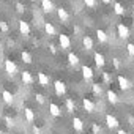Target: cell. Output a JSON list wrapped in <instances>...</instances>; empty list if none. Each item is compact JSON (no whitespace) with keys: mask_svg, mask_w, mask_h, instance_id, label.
I'll return each mask as SVG.
<instances>
[{"mask_svg":"<svg viewBox=\"0 0 134 134\" xmlns=\"http://www.w3.org/2000/svg\"><path fill=\"white\" fill-rule=\"evenodd\" d=\"M5 70H7V73H8V74L14 76V74L18 73V66H16V63H14L13 60L7 58V60H5Z\"/></svg>","mask_w":134,"mask_h":134,"instance_id":"obj_1","label":"cell"},{"mask_svg":"<svg viewBox=\"0 0 134 134\" xmlns=\"http://www.w3.org/2000/svg\"><path fill=\"white\" fill-rule=\"evenodd\" d=\"M58 43H60V47L62 49H70L71 47V40H70V36L68 35H60L58 36Z\"/></svg>","mask_w":134,"mask_h":134,"instance_id":"obj_2","label":"cell"},{"mask_svg":"<svg viewBox=\"0 0 134 134\" xmlns=\"http://www.w3.org/2000/svg\"><path fill=\"white\" fill-rule=\"evenodd\" d=\"M54 90H55V93H57L58 96L65 95V93H66V85H65V82L55 81V82H54Z\"/></svg>","mask_w":134,"mask_h":134,"instance_id":"obj_3","label":"cell"},{"mask_svg":"<svg viewBox=\"0 0 134 134\" xmlns=\"http://www.w3.org/2000/svg\"><path fill=\"white\" fill-rule=\"evenodd\" d=\"M117 32H118V36L123 38V40H126V38L129 36V29H128L125 24H118V25H117Z\"/></svg>","mask_w":134,"mask_h":134,"instance_id":"obj_4","label":"cell"},{"mask_svg":"<svg viewBox=\"0 0 134 134\" xmlns=\"http://www.w3.org/2000/svg\"><path fill=\"white\" fill-rule=\"evenodd\" d=\"M82 104H84V109H85L88 114H93V112L96 110L95 103H93L92 99H88V98H84V99H82Z\"/></svg>","mask_w":134,"mask_h":134,"instance_id":"obj_5","label":"cell"},{"mask_svg":"<svg viewBox=\"0 0 134 134\" xmlns=\"http://www.w3.org/2000/svg\"><path fill=\"white\" fill-rule=\"evenodd\" d=\"M106 123H107V128H110V129L118 128V120H117L114 115H110V114L106 115Z\"/></svg>","mask_w":134,"mask_h":134,"instance_id":"obj_6","label":"cell"},{"mask_svg":"<svg viewBox=\"0 0 134 134\" xmlns=\"http://www.w3.org/2000/svg\"><path fill=\"white\" fill-rule=\"evenodd\" d=\"M41 10L44 13H52L54 11V3L52 0H41Z\"/></svg>","mask_w":134,"mask_h":134,"instance_id":"obj_7","label":"cell"},{"mask_svg":"<svg viewBox=\"0 0 134 134\" xmlns=\"http://www.w3.org/2000/svg\"><path fill=\"white\" fill-rule=\"evenodd\" d=\"M21 79H22V82H24L25 85H32V84L35 82L33 76H32L29 71H22V73H21Z\"/></svg>","mask_w":134,"mask_h":134,"instance_id":"obj_8","label":"cell"},{"mask_svg":"<svg viewBox=\"0 0 134 134\" xmlns=\"http://www.w3.org/2000/svg\"><path fill=\"white\" fill-rule=\"evenodd\" d=\"M57 16H58V19H60L62 22H68V21H70V13L66 11L65 8H58V10H57Z\"/></svg>","mask_w":134,"mask_h":134,"instance_id":"obj_9","label":"cell"},{"mask_svg":"<svg viewBox=\"0 0 134 134\" xmlns=\"http://www.w3.org/2000/svg\"><path fill=\"white\" fill-rule=\"evenodd\" d=\"M118 85H120L121 90H129L131 88V82L125 76H118Z\"/></svg>","mask_w":134,"mask_h":134,"instance_id":"obj_10","label":"cell"},{"mask_svg":"<svg viewBox=\"0 0 134 134\" xmlns=\"http://www.w3.org/2000/svg\"><path fill=\"white\" fill-rule=\"evenodd\" d=\"M93 60H95V63H96V66H98V68H103V66H104V63H106V60H104V55H103V54H99V52H95V55H93Z\"/></svg>","mask_w":134,"mask_h":134,"instance_id":"obj_11","label":"cell"},{"mask_svg":"<svg viewBox=\"0 0 134 134\" xmlns=\"http://www.w3.org/2000/svg\"><path fill=\"white\" fill-rule=\"evenodd\" d=\"M19 32L22 35H30V25L25 21H19Z\"/></svg>","mask_w":134,"mask_h":134,"instance_id":"obj_12","label":"cell"},{"mask_svg":"<svg viewBox=\"0 0 134 134\" xmlns=\"http://www.w3.org/2000/svg\"><path fill=\"white\" fill-rule=\"evenodd\" d=\"M82 76L85 81H92L93 77V70L90 68V66H82Z\"/></svg>","mask_w":134,"mask_h":134,"instance_id":"obj_13","label":"cell"},{"mask_svg":"<svg viewBox=\"0 0 134 134\" xmlns=\"http://www.w3.org/2000/svg\"><path fill=\"white\" fill-rule=\"evenodd\" d=\"M2 98H3V101H5L7 104H13V103H14V96H13L11 92H8V90H3V92H2Z\"/></svg>","mask_w":134,"mask_h":134,"instance_id":"obj_14","label":"cell"},{"mask_svg":"<svg viewBox=\"0 0 134 134\" xmlns=\"http://www.w3.org/2000/svg\"><path fill=\"white\" fill-rule=\"evenodd\" d=\"M82 44H84V47L87 49V51H90V49H93V40L88 36V35H85L84 38H82Z\"/></svg>","mask_w":134,"mask_h":134,"instance_id":"obj_15","label":"cell"},{"mask_svg":"<svg viewBox=\"0 0 134 134\" xmlns=\"http://www.w3.org/2000/svg\"><path fill=\"white\" fill-rule=\"evenodd\" d=\"M106 96H107L109 103H112V104H117V103H118V96H117V93H115V92L107 90V92H106Z\"/></svg>","mask_w":134,"mask_h":134,"instance_id":"obj_16","label":"cell"},{"mask_svg":"<svg viewBox=\"0 0 134 134\" xmlns=\"http://www.w3.org/2000/svg\"><path fill=\"white\" fill-rule=\"evenodd\" d=\"M49 112H51L52 117H60V107L55 103H51L49 104Z\"/></svg>","mask_w":134,"mask_h":134,"instance_id":"obj_17","label":"cell"},{"mask_svg":"<svg viewBox=\"0 0 134 134\" xmlns=\"http://www.w3.org/2000/svg\"><path fill=\"white\" fill-rule=\"evenodd\" d=\"M73 128H74L76 131H79V132H81V131L84 129V121H82L81 118L74 117V118H73Z\"/></svg>","mask_w":134,"mask_h":134,"instance_id":"obj_18","label":"cell"},{"mask_svg":"<svg viewBox=\"0 0 134 134\" xmlns=\"http://www.w3.org/2000/svg\"><path fill=\"white\" fill-rule=\"evenodd\" d=\"M38 82H40V85H43V87L49 85V77H47V74H44V73H38Z\"/></svg>","mask_w":134,"mask_h":134,"instance_id":"obj_19","label":"cell"},{"mask_svg":"<svg viewBox=\"0 0 134 134\" xmlns=\"http://www.w3.org/2000/svg\"><path fill=\"white\" fill-rule=\"evenodd\" d=\"M44 30H46V33H47L49 36L55 35V27H54L51 22H44Z\"/></svg>","mask_w":134,"mask_h":134,"instance_id":"obj_20","label":"cell"},{"mask_svg":"<svg viewBox=\"0 0 134 134\" xmlns=\"http://www.w3.org/2000/svg\"><path fill=\"white\" fill-rule=\"evenodd\" d=\"M68 62H70V65H73V66H76V65H79V57H77L76 54H73V52H70V54H68Z\"/></svg>","mask_w":134,"mask_h":134,"instance_id":"obj_21","label":"cell"},{"mask_svg":"<svg viewBox=\"0 0 134 134\" xmlns=\"http://www.w3.org/2000/svg\"><path fill=\"white\" fill-rule=\"evenodd\" d=\"M24 115H25V120H27V121H30V123L35 120V114H33V110H32V109H29V107L24 110Z\"/></svg>","mask_w":134,"mask_h":134,"instance_id":"obj_22","label":"cell"},{"mask_svg":"<svg viewBox=\"0 0 134 134\" xmlns=\"http://www.w3.org/2000/svg\"><path fill=\"white\" fill-rule=\"evenodd\" d=\"M96 36H98L99 43H107V33H106L104 30H98V32H96Z\"/></svg>","mask_w":134,"mask_h":134,"instance_id":"obj_23","label":"cell"},{"mask_svg":"<svg viewBox=\"0 0 134 134\" xmlns=\"http://www.w3.org/2000/svg\"><path fill=\"white\" fill-rule=\"evenodd\" d=\"M66 109H68V112H74V109H76V104L71 98H66Z\"/></svg>","mask_w":134,"mask_h":134,"instance_id":"obj_24","label":"cell"},{"mask_svg":"<svg viewBox=\"0 0 134 134\" xmlns=\"http://www.w3.org/2000/svg\"><path fill=\"white\" fill-rule=\"evenodd\" d=\"M21 57H22V62H24V63H32V55H30L27 51H24V52L21 54Z\"/></svg>","mask_w":134,"mask_h":134,"instance_id":"obj_25","label":"cell"},{"mask_svg":"<svg viewBox=\"0 0 134 134\" xmlns=\"http://www.w3.org/2000/svg\"><path fill=\"white\" fill-rule=\"evenodd\" d=\"M92 90H93V93H95L96 96H101V93H103V88H101L99 84H93V85H92Z\"/></svg>","mask_w":134,"mask_h":134,"instance_id":"obj_26","label":"cell"},{"mask_svg":"<svg viewBox=\"0 0 134 134\" xmlns=\"http://www.w3.org/2000/svg\"><path fill=\"white\" fill-rule=\"evenodd\" d=\"M114 10H115V13H117V14H123V13H125V10H123L121 3H115V5H114Z\"/></svg>","mask_w":134,"mask_h":134,"instance_id":"obj_27","label":"cell"},{"mask_svg":"<svg viewBox=\"0 0 134 134\" xmlns=\"http://www.w3.org/2000/svg\"><path fill=\"white\" fill-rule=\"evenodd\" d=\"M84 3H85L88 8H95V7H96V0H84Z\"/></svg>","mask_w":134,"mask_h":134,"instance_id":"obj_28","label":"cell"},{"mask_svg":"<svg viewBox=\"0 0 134 134\" xmlns=\"http://www.w3.org/2000/svg\"><path fill=\"white\" fill-rule=\"evenodd\" d=\"M16 11H18V13H24V11H25V7H24L21 2H18V3H16Z\"/></svg>","mask_w":134,"mask_h":134,"instance_id":"obj_29","label":"cell"},{"mask_svg":"<svg viewBox=\"0 0 134 134\" xmlns=\"http://www.w3.org/2000/svg\"><path fill=\"white\" fill-rule=\"evenodd\" d=\"M126 49H128V54H129L131 57H134V44H132V43H129V44L126 46Z\"/></svg>","mask_w":134,"mask_h":134,"instance_id":"obj_30","label":"cell"},{"mask_svg":"<svg viewBox=\"0 0 134 134\" xmlns=\"http://www.w3.org/2000/svg\"><path fill=\"white\" fill-rule=\"evenodd\" d=\"M5 123H7L8 128H13V126H14V121H13V118H10V117H5Z\"/></svg>","mask_w":134,"mask_h":134,"instance_id":"obj_31","label":"cell"},{"mask_svg":"<svg viewBox=\"0 0 134 134\" xmlns=\"http://www.w3.org/2000/svg\"><path fill=\"white\" fill-rule=\"evenodd\" d=\"M0 29H2V32H5V33H7V32L10 30V27H8V24H7V22H3V21H2V22H0Z\"/></svg>","mask_w":134,"mask_h":134,"instance_id":"obj_32","label":"cell"},{"mask_svg":"<svg viewBox=\"0 0 134 134\" xmlns=\"http://www.w3.org/2000/svg\"><path fill=\"white\" fill-rule=\"evenodd\" d=\"M36 101H38V103H40V104H43V103H44V96H43V95H40V93H38V95H36Z\"/></svg>","mask_w":134,"mask_h":134,"instance_id":"obj_33","label":"cell"},{"mask_svg":"<svg viewBox=\"0 0 134 134\" xmlns=\"http://www.w3.org/2000/svg\"><path fill=\"white\" fill-rule=\"evenodd\" d=\"M33 134H43V131L38 126H33Z\"/></svg>","mask_w":134,"mask_h":134,"instance_id":"obj_34","label":"cell"},{"mask_svg":"<svg viewBox=\"0 0 134 134\" xmlns=\"http://www.w3.org/2000/svg\"><path fill=\"white\" fill-rule=\"evenodd\" d=\"M120 65H121L120 60L118 58H114V66H115V68H120Z\"/></svg>","mask_w":134,"mask_h":134,"instance_id":"obj_35","label":"cell"},{"mask_svg":"<svg viewBox=\"0 0 134 134\" xmlns=\"http://www.w3.org/2000/svg\"><path fill=\"white\" fill-rule=\"evenodd\" d=\"M99 131H101V128H99L98 125H93V132H95V134H98Z\"/></svg>","mask_w":134,"mask_h":134,"instance_id":"obj_36","label":"cell"},{"mask_svg":"<svg viewBox=\"0 0 134 134\" xmlns=\"http://www.w3.org/2000/svg\"><path fill=\"white\" fill-rule=\"evenodd\" d=\"M103 77H104V81H106V82H109V81H110V76H109L107 73H103Z\"/></svg>","mask_w":134,"mask_h":134,"instance_id":"obj_37","label":"cell"},{"mask_svg":"<svg viewBox=\"0 0 134 134\" xmlns=\"http://www.w3.org/2000/svg\"><path fill=\"white\" fill-rule=\"evenodd\" d=\"M118 134H128V132H126V131H123V129H120V131H118Z\"/></svg>","mask_w":134,"mask_h":134,"instance_id":"obj_38","label":"cell"},{"mask_svg":"<svg viewBox=\"0 0 134 134\" xmlns=\"http://www.w3.org/2000/svg\"><path fill=\"white\" fill-rule=\"evenodd\" d=\"M103 2H104V3H110V2H112V0H103Z\"/></svg>","mask_w":134,"mask_h":134,"instance_id":"obj_39","label":"cell"},{"mask_svg":"<svg viewBox=\"0 0 134 134\" xmlns=\"http://www.w3.org/2000/svg\"><path fill=\"white\" fill-rule=\"evenodd\" d=\"M132 14H134V5H132Z\"/></svg>","mask_w":134,"mask_h":134,"instance_id":"obj_40","label":"cell"},{"mask_svg":"<svg viewBox=\"0 0 134 134\" xmlns=\"http://www.w3.org/2000/svg\"><path fill=\"white\" fill-rule=\"evenodd\" d=\"M0 134H3V132H2V131H0Z\"/></svg>","mask_w":134,"mask_h":134,"instance_id":"obj_41","label":"cell"},{"mask_svg":"<svg viewBox=\"0 0 134 134\" xmlns=\"http://www.w3.org/2000/svg\"><path fill=\"white\" fill-rule=\"evenodd\" d=\"M32 2H35V0H32Z\"/></svg>","mask_w":134,"mask_h":134,"instance_id":"obj_42","label":"cell"},{"mask_svg":"<svg viewBox=\"0 0 134 134\" xmlns=\"http://www.w3.org/2000/svg\"><path fill=\"white\" fill-rule=\"evenodd\" d=\"M0 87H2V85H0Z\"/></svg>","mask_w":134,"mask_h":134,"instance_id":"obj_43","label":"cell"}]
</instances>
